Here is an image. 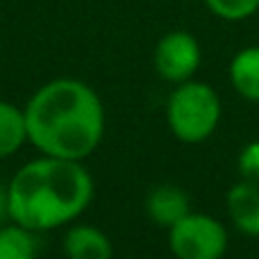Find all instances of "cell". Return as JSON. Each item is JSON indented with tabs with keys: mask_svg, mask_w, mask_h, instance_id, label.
Instances as JSON below:
<instances>
[{
	"mask_svg": "<svg viewBox=\"0 0 259 259\" xmlns=\"http://www.w3.org/2000/svg\"><path fill=\"white\" fill-rule=\"evenodd\" d=\"M9 221L32 230L68 225L94 200V178L82 161L39 157L16 170L7 184Z\"/></svg>",
	"mask_w": 259,
	"mask_h": 259,
	"instance_id": "2",
	"label": "cell"
},
{
	"mask_svg": "<svg viewBox=\"0 0 259 259\" xmlns=\"http://www.w3.org/2000/svg\"><path fill=\"white\" fill-rule=\"evenodd\" d=\"M230 82L241 98L259 103V46L239 50L230 62Z\"/></svg>",
	"mask_w": 259,
	"mask_h": 259,
	"instance_id": "9",
	"label": "cell"
},
{
	"mask_svg": "<svg viewBox=\"0 0 259 259\" xmlns=\"http://www.w3.org/2000/svg\"><path fill=\"white\" fill-rule=\"evenodd\" d=\"M191 211L189 196L175 184H159L146 196V214L159 228H170Z\"/></svg>",
	"mask_w": 259,
	"mask_h": 259,
	"instance_id": "7",
	"label": "cell"
},
{
	"mask_svg": "<svg viewBox=\"0 0 259 259\" xmlns=\"http://www.w3.org/2000/svg\"><path fill=\"white\" fill-rule=\"evenodd\" d=\"M232 225L246 237H259V184L243 180L228 191L225 198Z\"/></svg>",
	"mask_w": 259,
	"mask_h": 259,
	"instance_id": "6",
	"label": "cell"
},
{
	"mask_svg": "<svg viewBox=\"0 0 259 259\" xmlns=\"http://www.w3.org/2000/svg\"><path fill=\"white\" fill-rule=\"evenodd\" d=\"M237 168L243 180H250V182L259 184V139L257 141H248L241 148V152L237 157Z\"/></svg>",
	"mask_w": 259,
	"mask_h": 259,
	"instance_id": "13",
	"label": "cell"
},
{
	"mask_svg": "<svg viewBox=\"0 0 259 259\" xmlns=\"http://www.w3.org/2000/svg\"><path fill=\"white\" fill-rule=\"evenodd\" d=\"M9 219V196L7 187H0V225Z\"/></svg>",
	"mask_w": 259,
	"mask_h": 259,
	"instance_id": "14",
	"label": "cell"
},
{
	"mask_svg": "<svg viewBox=\"0 0 259 259\" xmlns=\"http://www.w3.org/2000/svg\"><path fill=\"white\" fill-rule=\"evenodd\" d=\"M207 9L223 21H246L259 12V0H205Z\"/></svg>",
	"mask_w": 259,
	"mask_h": 259,
	"instance_id": "12",
	"label": "cell"
},
{
	"mask_svg": "<svg viewBox=\"0 0 259 259\" xmlns=\"http://www.w3.org/2000/svg\"><path fill=\"white\" fill-rule=\"evenodd\" d=\"M0 259H36L34 232L14 221L0 225Z\"/></svg>",
	"mask_w": 259,
	"mask_h": 259,
	"instance_id": "11",
	"label": "cell"
},
{
	"mask_svg": "<svg viewBox=\"0 0 259 259\" xmlns=\"http://www.w3.org/2000/svg\"><path fill=\"white\" fill-rule=\"evenodd\" d=\"M27 141L48 157L84 161L105 137V107L87 82L57 77L34 91L25 107Z\"/></svg>",
	"mask_w": 259,
	"mask_h": 259,
	"instance_id": "1",
	"label": "cell"
},
{
	"mask_svg": "<svg viewBox=\"0 0 259 259\" xmlns=\"http://www.w3.org/2000/svg\"><path fill=\"white\" fill-rule=\"evenodd\" d=\"M27 141V121L25 109L14 103L0 100V159L16 155Z\"/></svg>",
	"mask_w": 259,
	"mask_h": 259,
	"instance_id": "10",
	"label": "cell"
},
{
	"mask_svg": "<svg viewBox=\"0 0 259 259\" xmlns=\"http://www.w3.org/2000/svg\"><path fill=\"white\" fill-rule=\"evenodd\" d=\"M168 248L175 259H221L228 250V230L214 216L189 211L168 228Z\"/></svg>",
	"mask_w": 259,
	"mask_h": 259,
	"instance_id": "4",
	"label": "cell"
},
{
	"mask_svg": "<svg viewBox=\"0 0 259 259\" xmlns=\"http://www.w3.org/2000/svg\"><path fill=\"white\" fill-rule=\"evenodd\" d=\"M223 116L221 98L209 84L187 80L175 84L166 103V121L173 137L182 143H202L216 132Z\"/></svg>",
	"mask_w": 259,
	"mask_h": 259,
	"instance_id": "3",
	"label": "cell"
},
{
	"mask_svg": "<svg viewBox=\"0 0 259 259\" xmlns=\"http://www.w3.org/2000/svg\"><path fill=\"white\" fill-rule=\"evenodd\" d=\"M66 259H112L114 248L109 237L96 225H73L64 234Z\"/></svg>",
	"mask_w": 259,
	"mask_h": 259,
	"instance_id": "8",
	"label": "cell"
},
{
	"mask_svg": "<svg viewBox=\"0 0 259 259\" xmlns=\"http://www.w3.org/2000/svg\"><path fill=\"white\" fill-rule=\"evenodd\" d=\"M202 62V50L198 39L191 32L173 30L164 34L155 46L152 64L161 80L170 84L187 82L196 75L198 66Z\"/></svg>",
	"mask_w": 259,
	"mask_h": 259,
	"instance_id": "5",
	"label": "cell"
}]
</instances>
